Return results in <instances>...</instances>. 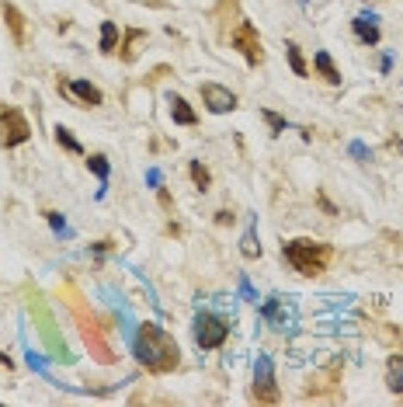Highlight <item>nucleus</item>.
<instances>
[{
	"label": "nucleus",
	"instance_id": "obj_18",
	"mask_svg": "<svg viewBox=\"0 0 403 407\" xmlns=\"http://www.w3.org/2000/svg\"><path fill=\"white\" fill-rule=\"evenodd\" d=\"M56 143H60V146L67 150V154H77V157L84 154V146H80V143L73 139V132H70L67 126H56Z\"/></svg>",
	"mask_w": 403,
	"mask_h": 407
},
{
	"label": "nucleus",
	"instance_id": "obj_17",
	"mask_svg": "<svg viewBox=\"0 0 403 407\" xmlns=\"http://www.w3.org/2000/svg\"><path fill=\"white\" fill-rule=\"evenodd\" d=\"M119 49V25L101 21V53H115Z\"/></svg>",
	"mask_w": 403,
	"mask_h": 407
},
{
	"label": "nucleus",
	"instance_id": "obj_5",
	"mask_svg": "<svg viewBox=\"0 0 403 407\" xmlns=\"http://www.w3.org/2000/svg\"><path fill=\"white\" fill-rule=\"evenodd\" d=\"M226 338H229V324H226L222 317H216V314H209V310H202V314L195 317V341H198L202 351L222 348Z\"/></svg>",
	"mask_w": 403,
	"mask_h": 407
},
{
	"label": "nucleus",
	"instance_id": "obj_24",
	"mask_svg": "<svg viewBox=\"0 0 403 407\" xmlns=\"http://www.w3.org/2000/svg\"><path fill=\"white\" fill-rule=\"evenodd\" d=\"M216 223H219V226L233 223V213H229V209H219V213H216Z\"/></svg>",
	"mask_w": 403,
	"mask_h": 407
},
{
	"label": "nucleus",
	"instance_id": "obj_6",
	"mask_svg": "<svg viewBox=\"0 0 403 407\" xmlns=\"http://www.w3.org/2000/svg\"><path fill=\"white\" fill-rule=\"evenodd\" d=\"M229 45L247 60V67H261L264 63V45H261V35L251 21H237L233 35H229Z\"/></svg>",
	"mask_w": 403,
	"mask_h": 407
},
{
	"label": "nucleus",
	"instance_id": "obj_2",
	"mask_svg": "<svg viewBox=\"0 0 403 407\" xmlns=\"http://www.w3.org/2000/svg\"><path fill=\"white\" fill-rule=\"evenodd\" d=\"M136 355H139V362H143L150 373H157V376L181 369V348H178V341L170 338L160 324H150V321L139 324Z\"/></svg>",
	"mask_w": 403,
	"mask_h": 407
},
{
	"label": "nucleus",
	"instance_id": "obj_16",
	"mask_svg": "<svg viewBox=\"0 0 403 407\" xmlns=\"http://www.w3.org/2000/svg\"><path fill=\"white\" fill-rule=\"evenodd\" d=\"M285 56H289V67H292L296 77H310V67H306V60H303V53H299L296 42H285Z\"/></svg>",
	"mask_w": 403,
	"mask_h": 407
},
{
	"label": "nucleus",
	"instance_id": "obj_25",
	"mask_svg": "<svg viewBox=\"0 0 403 407\" xmlns=\"http://www.w3.org/2000/svg\"><path fill=\"white\" fill-rule=\"evenodd\" d=\"M393 146H396V150H400V154H403V139H396V143H393Z\"/></svg>",
	"mask_w": 403,
	"mask_h": 407
},
{
	"label": "nucleus",
	"instance_id": "obj_19",
	"mask_svg": "<svg viewBox=\"0 0 403 407\" xmlns=\"http://www.w3.org/2000/svg\"><path fill=\"white\" fill-rule=\"evenodd\" d=\"M240 251H244V258H261V240H257V233H254V230H247V233H244Z\"/></svg>",
	"mask_w": 403,
	"mask_h": 407
},
{
	"label": "nucleus",
	"instance_id": "obj_13",
	"mask_svg": "<svg viewBox=\"0 0 403 407\" xmlns=\"http://www.w3.org/2000/svg\"><path fill=\"white\" fill-rule=\"evenodd\" d=\"M386 386L393 393H403V355H389V362H386Z\"/></svg>",
	"mask_w": 403,
	"mask_h": 407
},
{
	"label": "nucleus",
	"instance_id": "obj_4",
	"mask_svg": "<svg viewBox=\"0 0 403 407\" xmlns=\"http://www.w3.org/2000/svg\"><path fill=\"white\" fill-rule=\"evenodd\" d=\"M28 139H32V126H28L25 112L14 108V105H0V146L14 150Z\"/></svg>",
	"mask_w": 403,
	"mask_h": 407
},
{
	"label": "nucleus",
	"instance_id": "obj_9",
	"mask_svg": "<svg viewBox=\"0 0 403 407\" xmlns=\"http://www.w3.org/2000/svg\"><path fill=\"white\" fill-rule=\"evenodd\" d=\"M67 91L80 101L84 108H97L101 101H104V94H101V87H94V84H87V80H67Z\"/></svg>",
	"mask_w": 403,
	"mask_h": 407
},
{
	"label": "nucleus",
	"instance_id": "obj_11",
	"mask_svg": "<svg viewBox=\"0 0 403 407\" xmlns=\"http://www.w3.org/2000/svg\"><path fill=\"white\" fill-rule=\"evenodd\" d=\"M167 101H170V119H174L178 126H198V115H195V108L188 105V101H185L181 94H170Z\"/></svg>",
	"mask_w": 403,
	"mask_h": 407
},
{
	"label": "nucleus",
	"instance_id": "obj_22",
	"mask_svg": "<svg viewBox=\"0 0 403 407\" xmlns=\"http://www.w3.org/2000/svg\"><path fill=\"white\" fill-rule=\"evenodd\" d=\"M45 220H49V226H52L56 233H67V220L56 213V209H45Z\"/></svg>",
	"mask_w": 403,
	"mask_h": 407
},
{
	"label": "nucleus",
	"instance_id": "obj_23",
	"mask_svg": "<svg viewBox=\"0 0 403 407\" xmlns=\"http://www.w3.org/2000/svg\"><path fill=\"white\" fill-rule=\"evenodd\" d=\"M264 122L271 126V132L278 136V132H285V119L281 115H275V112H264Z\"/></svg>",
	"mask_w": 403,
	"mask_h": 407
},
{
	"label": "nucleus",
	"instance_id": "obj_3",
	"mask_svg": "<svg viewBox=\"0 0 403 407\" xmlns=\"http://www.w3.org/2000/svg\"><path fill=\"white\" fill-rule=\"evenodd\" d=\"M281 258L292 265V272L306 275V279H316L327 272L330 258H334V247L323 244V240H310V237H296L289 244H281Z\"/></svg>",
	"mask_w": 403,
	"mask_h": 407
},
{
	"label": "nucleus",
	"instance_id": "obj_15",
	"mask_svg": "<svg viewBox=\"0 0 403 407\" xmlns=\"http://www.w3.org/2000/svg\"><path fill=\"white\" fill-rule=\"evenodd\" d=\"M188 174H192V181H195L198 191H209L212 188V174H209V167L202 161H188Z\"/></svg>",
	"mask_w": 403,
	"mask_h": 407
},
{
	"label": "nucleus",
	"instance_id": "obj_8",
	"mask_svg": "<svg viewBox=\"0 0 403 407\" xmlns=\"http://www.w3.org/2000/svg\"><path fill=\"white\" fill-rule=\"evenodd\" d=\"M202 101H205V108L212 115H226V112L237 108V94L229 87H222V84H212V80L202 84Z\"/></svg>",
	"mask_w": 403,
	"mask_h": 407
},
{
	"label": "nucleus",
	"instance_id": "obj_12",
	"mask_svg": "<svg viewBox=\"0 0 403 407\" xmlns=\"http://www.w3.org/2000/svg\"><path fill=\"white\" fill-rule=\"evenodd\" d=\"M4 21H8V28H11V38H14V45H25V14L14 8V4H8L4 0Z\"/></svg>",
	"mask_w": 403,
	"mask_h": 407
},
{
	"label": "nucleus",
	"instance_id": "obj_7",
	"mask_svg": "<svg viewBox=\"0 0 403 407\" xmlns=\"http://www.w3.org/2000/svg\"><path fill=\"white\" fill-rule=\"evenodd\" d=\"M251 397L257 404H278V383H275V369H271V359L261 355L257 359V373H254V390Z\"/></svg>",
	"mask_w": 403,
	"mask_h": 407
},
{
	"label": "nucleus",
	"instance_id": "obj_1",
	"mask_svg": "<svg viewBox=\"0 0 403 407\" xmlns=\"http://www.w3.org/2000/svg\"><path fill=\"white\" fill-rule=\"evenodd\" d=\"M60 296L67 299V307H70V314H73V324H77V331H80V338H84V348L91 351V359L101 362V366H115V362H119V351H115V345H111V327H108V321L91 307V299H87L73 282H63V286H60Z\"/></svg>",
	"mask_w": 403,
	"mask_h": 407
},
{
	"label": "nucleus",
	"instance_id": "obj_21",
	"mask_svg": "<svg viewBox=\"0 0 403 407\" xmlns=\"http://www.w3.org/2000/svg\"><path fill=\"white\" fill-rule=\"evenodd\" d=\"M139 38H143V32H139V28H129V32H126V45H122V60H133V56H136V49H133V45H136Z\"/></svg>",
	"mask_w": 403,
	"mask_h": 407
},
{
	"label": "nucleus",
	"instance_id": "obj_14",
	"mask_svg": "<svg viewBox=\"0 0 403 407\" xmlns=\"http://www.w3.org/2000/svg\"><path fill=\"white\" fill-rule=\"evenodd\" d=\"M313 67H316V73H320L327 84H341V70L334 67L330 53H316V56H313Z\"/></svg>",
	"mask_w": 403,
	"mask_h": 407
},
{
	"label": "nucleus",
	"instance_id": "obj_10",
	"mask_svg": "<svg viewBox=\"0 0 403 407\" xmlns=\"http://www.w3.org/2000/svg\"><path fill=\"white\" fill-rule=\"evenodd\" d=\"M379 18L376 14H358L355 21H352V28H355V35H358V42L362 45H379V25H376Z\"/></svg>",
	"mask_w": 403,
	"mask_h": 407
},
{
	"label": "nucleus",
	"instance_id": "obj_20",
	"mask_svg": "<svg viewBox=\"0 0 403 407\" xmlns=\"http://www.w3.org/2000/svg\"><path fill=\"white\" fill-rule=\"evenodd\" d=\"M87 167L101 178V185H104V181H108V174H111V167H108V157H104V154H91V157H87Z\"/></svg>",
	"mask_w": 403,
	"mask_h": 407
}]
</instances>
